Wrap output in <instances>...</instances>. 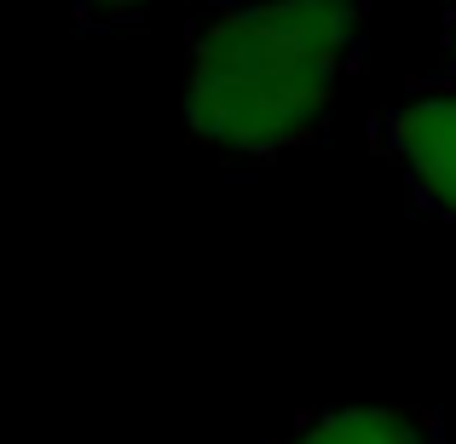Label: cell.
I'll return each instance as SVG.
<instances>
[{
  "instance_id": "cell-1",
  "label": "cell",
  "mask_w": 456,
  "mask_h": 444,
  "mask_svg": "<svg viewBox=\"0 0 456 444\" xmlns=\"http://www.w3.org/2000/svg\"><path fill=\"white\" fill-rule=\"evenodd\" d=\"M370 0H232L185 41V127L232 167L318 145L364 58Z\"/></svg>"
},
{
  "instance_id": "cell-5",
  "label": "cell",
  "mask_w": 456,
  "mask_h": 444,
  "mask_svg": "<svg viewBox=\"0 0 456 444\" xmlns=\"http://www.w3.org/2000/svg\"><path fill=\"white\" fill-rule=\"evenodd\" d=\"M439 41H445V69L456 76V0H445V23H439Z\"/></svg>"
},
{
  "instance_id": "cell-4",
  "label": "cell",
  "mask_w": 456,
  "mask_h": 444,
  "mask_svg": "<svg viewBox=\"0 0 456 444\" xmlns=\"http://www.w3.org/2000/svg\"><path fill=\"white\" fill-rule=\"evenodd\" d=\"M167 6H185V0H64V12L81 29H127V23H145Z\"/></svg>"
},
{
  "instance_id": "cell-2",
  "label": "cell",
  "mask_w": 456,
  "mask_h": 444,
  "mask_svg": "<svg viewBox=\"0 0 456 444\" xmlns=\"http://www.w3.org/2000/svg\"><path fill=\"white\" fill-rule=\"evenodd\" d=\"M370 145L404 179L411 202L456 231V76L404 81L376 116Z\"/></svg>"
},
{
  "instance_id": "cell-3",
  "label": "cell",
  "mask_w": 456,
  "mask_h": 444,
  "mask_svg": "<svg viewBox=\"0 0 456 444\" xmlns=\"http://www.w3.org/2000/svg\"><path fill=\"white\" fill-rule=\"evenodd\" d=\"M272 444H456V433L428 404H330Z\"/></svg>"
}]
</instances>
